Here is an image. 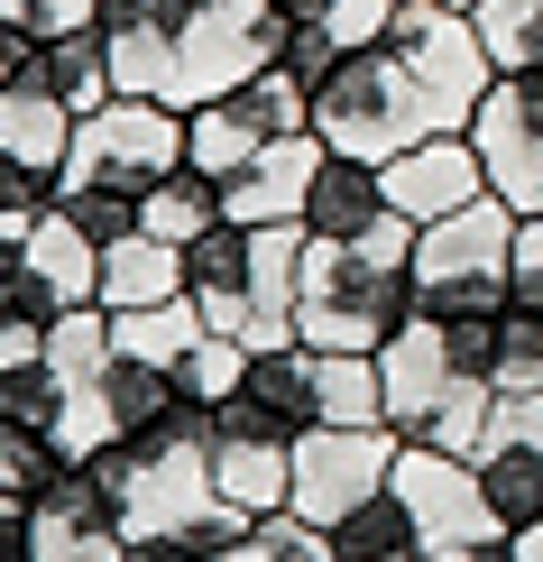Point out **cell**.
Instances as JSON below:
<instances>
[{
  "mask_svg": "<svg viewBox=\"0 0 543 562\" xmlns=\"http://www.w3.org/2000/svg\"><path fill=\"white\" fill-rule=\"evenodd\" d=\"M488 83H498V65H488L470 10H452V0H396L387 29L314 83V138L341 148V157L387 167L415 138L470 130Z\"/></svg>",
  "mask_w": 543,
  "mask_h": 562,
  "instance_id": "6da1fadb",
  "label": "cell"
},
{
  "mask_svg": "<svg viewBox=\"0 0 543 562\" xmlns=\"http://www.w3.org/2000/svg\"><path fill=\"white\" fill-rule=\"evenodd\" d=\"M92 471L121 498L129 544H203V553H222V544H240L258 526V517H240V507L222 498V480H212V406H194V396H184L157 434L111 442Z\"/></svg>",
  "mask_w": 543,
  "mask_h": 562,
  "instance_id": "7a4b0ae2",
  "label": "cell"
},
{
  "mask_svg": "<svg viewBox=\"0 0 543 562\" xmlns=\"http://www.w3.org/2000/svg\"><path fill=\"white\" fill-rule=\"evenodd\" d=\"M415 323V222L387 213L360 240L304 231V286H295V341L304 350H387Z\"/></svg>",
  "mask_w": 543,
  "mask_h": 562,
  "instance_id": "3957f363",
  "label": "cell"
},
{
  "mask_svg": "<svg viewBox=\"0 0 543 562\" xmlns=\"http://www.w3.org/2000/svg\"><path fill=\"white\" fill-rule=\"evenodd\" d=\"M507 304H516V203L479 194L415 231V314L470 323V314H507Z\"/></svg>",
  "mask_w": 543,
  "mask_h": 562,
  "instance_id": "277c9868",
  "label": "cell"
},
{
  "mask_svg": "<svg viewBox=\"0 0 543 562\" xmlns=\"http://www.w3.org/2000/svg\"><path fill=\"white\" fill-rule=\"evenodd\" d=\"M295 19L276 0H194L176 29V75H167V111H203L222 92L258 83L268 65H286Z\"/></svg>",
  "mask_w": 543,
  "mask_h": 562,
  "instance_id": "5b68a950",
  "label": "cell"
},
{
  "mask_svg": "<svg viewBox=\"0 0 543 562\" xmlns=\"http://www.w3.org/2000/svg\"><path fill=\"white\" fill-rule=\"evenodd\" d=\"M176 167H184V111L111 92L102 111L75 121V157H65L56 194H129V203H148Z\"/></svg>",
  "mask_w": 543,
  "mask_h": 562,
  "instance_id": "8992f818",
  "label": "cell"
},
{
  "mask_svg": "<svg viewBox=\"0 0 543 562\" xmlns=\"http://www.w3.org/2000/svg\"><path fill=\"white\" fill-rule=\"evenodd\" d=\"M295 130H314V92H304L286 65H268L258 83L222 92V102H203V111H184V167L240 176L258 148H276V138H295Z\"/></svg>",
  "mask_w": 543,
  "mask_h": 562,
  "instance_id": "52a82bcc",
  "label": "cell"
},
{
  "mask_svg": "<svg viewBox=\"0 0 543 562\" xmlns=\"http://www.w3.org/2000/svg\"><path fill=\"white\" fill-rule=\"evenodd\" d=\"M387 488L406 498V517H415V544H423V553H452V544H488V535H507V526H498V507H488V488H479V461H461V452H433V442H396Z\"/></svg>",
  "mask_w": 543,
  "mask_h": 562,
  "instance_id": "ba28073f",
  "label": "cell"
},
{
  "mask_svg": "<svg viewBox=\"0 0 543 562\" xmlns=\"http://www.w3.org/2000/svg\"><path fill=\"white\" fill-rule=\"evenodd\" d=\"M396 425H314V434H295V517H314V526H332L341 507H360L387 488L396 471Z\"/></svg>",
  "mask_w": 543,
  "mask_h": 562,
  "instance_id": "9c48e42d",
  "label": "cell"
},
{
  "mask_svg": "<svg viewBox=\"0 0 543 562\" xmlns=\"http://www.w3.org/2000/svg\"><path fill=\"white\" fill-rule=\"evenodd\" d=\"M470 148L488 167V194L516 213H543V75H498L470 111Z\"/></svg>",
  "mask_w": 543,
  "mask_h": 562,
  "instance_id": "30bf717a",
  "label": "cell"
},
{
  "mask_svg": "<svg viewBox=\"0 0 543 562\" xmlns=\"http://www.w3.org/2000/svg\"><path fill=\"white\" fill-rule=\"evenodd\" d=\"M29 517H37V562H129L121 498H111V480L92 461H65L29 498Z\"/></svg>",
  "mask_w": 543,
  "mask_h": 562,
  "instance_id": "8fae6325",
  "label": "cell"
},
{
  "mask_svg": "<svg viewBox=\"0 0 543 562\" xmlns=\"http://www.w3.org/2000/svg\"><path fill=\"white\" fill-rule=\"evenodd\" d=\"M377 184H387V203L423 231V222L461 213V203H479V194H488V167H479V148H470V130H442V138L396 148L387 167H377Z\"/></svg>",
  "mask_w": 543,
  "mask_h": 562,
  "instance_id": "7c38bea8",
  "label": "cell"
},
{
  "mask_svg": "<svg viewBox=\"0 0 543 562\" xmlns=\"http://www.w3.org/2000/svg\"><path fill=\"white\" fill-rule=\"evenodd\" d=\"M212 425H258V434H314L323 425V350H304V341H286V350H249V387L230 396Z\"/></svg>",
  "mask_w": 543,
  "mask_h": 562,
  "instance_id": "4fadbf2b",
  "label": "cell"
},
{
  "mask_svg": "<svg viewBox=\"0 0 543 562\" xmlns=\"http://www.w3.org/2000/svg\"><path fill=\"white\" fill-rule=\"evenodd\" d=\"M314 176H323V138H314V130H295V138H276V148H258L240 176H222V213H230V222H249V231H268V222H304V194H314Z\"/></svg>",
  "mask_w": 543,
  "mask_h": 562,
  "instance_id": "5bb4252c",
  "label": "cell"
},
{
  "mask_svg": "<svg viewBox=\"0 0 543 562\" xmlns=\"http://www.w3.org/2000/svg\"><path fill=\"white\" fill-rule=\"evenodd\" d=\"M377 379H387V425L396 434H423V425H433V415H442V396H452L461 387V369H452V350H442V323H406V333H396L387 350H377Z\"/></svg>",
  "mask_w": 543,
  "mask_h": 562,
  "instance_id": "9a60e30c",
  "label": "cell"
},
{
  "mask_svg": "<svg viewBox=\"0 0 543 562\" xmlns=\"http://www.w3.org/2000/svg\"><path fill=\"white\" fill-rule=\"evenodd\" d=\"M249 277H258V231L249 222L222 213L203 240H184V295H194L203 323L230 333V341H240V314H249Z\"/></svg>",
  "mask_w": 543,
  "mask_h": 562,
  "instance_id": "2e32d148",
  "label": "cell"
},
{
  "mask_svg": "<svg viewBox=\"0 0 543 562\" xmlns=\"http://www.w3.org/2000/svg\"><path fill=\"white\" fill-rule=\"evenodd\" d=\"M212 480L240 517H276L295 498V442L258 434V425H212Z\"/></svg>",
  "mask_w": 543,
  "mask_h": 562,
  "instance_id": "e0dca14e",
  "label": "cell"
},
{
  "mask_svg": "<svg viewBox=\"0 0 543 562\" xmlns=\"http://www.w3.org/2000/svg\"><path fill=\"white\" fill-rule=\"evenodd\" d=\"M75 157V111L56 92H37L29 75L0 83V167H29V176H65Z\"/></svg>",
  "mask_w": 543,
  "mask_h": 562,
  "instance_id": "ac0fdd59",
  "label": "cell"
},
{
  "mask_svg": "<svg viewBox=\"0 0 543 562\" xmlns=\"http://www.w3.org/2000/svg\"><path fill=\"white\" fill-rule=\"evenodd\" d=\"M396 203H387V184H377L369 157H341V148H323V176H314V194H304V231L314 240H360V231H377Z\"/></svg>",
  "mask_w": 543,
  "mask_h": 562,
  "instance_id": "d6986e66",
  "label": "cell"
},
{
  "mask_svg": "<svg viewBox=\"0 0 543 562\" xmlns=\"http://www.w3.org/2000/svg\"><path fill=\"white\" fill-rule=\"evenodd\" d=\"M184 295V249L157 240V231H121V240L102 249V314H129V304H167Z\"/></svg>",
  "mask_w": 543,
  "mask_h": 562,
  "instance_id": "ffe728a7",
  "label": "cell"
},
{
  "mask_svg": "<svg viewBox=\"0 0 543 562\" xmlns=\"http://www.w3.org/2000/svg\"><path fill=\"white\" fill-rule=\"evenodd\" d=\"M37 92H56L65 111H102L111 102V46H102V29H75V37H46V46H29V65H19Z\"/></svg>",
  "mask_w": 543,
  "mask_h": 562,
  "instance_id": "44dd1931",
  "label": "cell"
},
{
  "mask_svg": "<svg viewBox=\"0 0 543 562\" xmlns=\"http://www.w3.org/2000/svg\"><path fill=\"white\" fill-rule=\"evenodd\" d=\"M29 268L46 277V295H56V304H92V295H102V240H92L75 213H56V203L37 213Z\"/></svg>",
  "mask_w": 543,
  "mask_h": 562,
  "instance_id": "7402d4cb",
  "label": "cell"
},
{
  "mask_svg": "<svg viewBox=\"0 0 543 562\" xmlns=\"http://www.w3.org/2000/svg\"><path fill=\"white\" fill-rule=\"evenodd\" d=\"M212 333L194 295H167V304H129V314H111V350L121 360H148V369H184V350Z\"/></svg>",
  "mask_w": 543,
  "mask_h": 562,
  "instance_id": "603a6c76",
  "label": "cell"
},
{
  "mask_svg": "<svg viewBox=\"0 0 543 562\" xmlns=\"http://www.w3.org/2000/svg\"><path fill=\"white\" fill-rule=\"evenodd\" d=\"M332 553H341V562H415L423 544H415L406 498H396V488H377V498L341 507V517H332Z\"/></svg>",
  "mask_w": 543,
  "mask_h": 562,
  "instance_id": "cb8c5ba5",
  "label": "cell"
},
{
  "mask_svg": "<svg viewBox=\"0 0 543 562\" xmlns=\"http://www.w3.org/2000/svg\"><path fill=\"white\" fill-rule=\"evenodd\" d=\"M479 488H488V507H498L507 535L543 526V442H488L479 452Z\"/></svg>",
  "mask_w": 543,
  "mask_h": 562,
  "instance_id": "d4e9b609",
  "label": "cell"
},
{
  "mask_svg": "<svg viewBox=\"0 0 543 562\" xmlns=\"http://www.w3.org/2000/svg\"><path fill=\"white\" fill-rule=\"evenodd\" d=\"M212 222H222V176H203V167H176L148 203H138V231H157V240H176V249L203 240Z\"/></svg>",
  "mask_w": 543,
  "mask_h": 562,
  "instance_id": "484cf974",
  "label": "cell"
},
{
  "mask_svg": "<svg viewBox=\"0 0 543 562\" xmlns=\"http://www.w3.org/2000/svg\"><path fill=\"white\" fill-rule=\"evenodd\" d=\"M470 29H479L498 75H543V0H479Z\"/></svg>",
  "mask_w": 543,
  "mask_h": 562,
  "instance_id": "4316f807",
  "label": "cell"
},
{
  "mask_svg": "<svg viewBox=\"0 0 543 562\" xmlns=\"http://www.w3.org/2000/svg\"><path fill=\"white\" fill-rule=\"evenodd\" d=\"M323 425H387L377 350H323Z\"/></svg>",
  "mask_w": 543,
  "mask_h": 562,
  "instance_id": "83f0119b",
  "label": "cell"
},
{
  "mask_svg": "<svg viewBox=\"0 0 543 562\" xmlns=\"http://www.w3.org/2000/svg\"><path fill=\"white\" fill-rule=\"evenodd\" d=\"M176 406H184L176 369H148V360H111V425H121V442L157 434V425H167Z\"/></svg>",
  "mask_w": 543,
  "mask_h": 562,
  "instance_id": "f1b7e54d",
  "label": "cell"
},
{
  "mask_svg": "<svg viewBox=\"0 0 543 562\" xmlns=\"http://www.w3.org/2000/svg\"><path fill=\"white\" fill-rule=\"evenodd\" d=\"M0 415H10L19 434H37L46 452H56V425H65V379H56V369L37 360V350H29V360H10V369H0Z\"/></svg>",
  "mask_w": 543,
  "mask_h": 562,
  "instance_id": "f546056e",
  "label": "cell"
},
{
  "mask_svg": "<svg viewBox=\"0 0 543 562\" xmlns=\"http://www.w3.org/2000/svg\"><path fill=\"white\" fill-rule=\"evenodd\" d=\"M212 562H341V553H332V526H314V517H295V507H276V517H258L240 544H222Z\"/></svg>",
  "mask_w": 543,
  "mask_h": 562,
  "instance_id": "4dcf8cb0",
  "label": "cell"
},
{
  "mask_svg": "<svg viewBox=\"0 0 543 562\" xmlns=\"http://www.w3.org/2000/svg\"><path fill=\"white\" fill-rule=\"evenodd\" d=\"M176 387L194 396V406H212V415H222L230 396L249 387V341H230V333H203L194 350H184V369H176Z\"/></svg>",
  "mask_w": 543,
  "mask_h": 562,
  "instance_id": "1f68e13d",
  "label": "cell"
},
{
  "mask_svg": "<svg viewBox=\"0 0 543 562\" xmlns=\"http://www.w3.org/2000/svg\"><path fill=\"white\" fill-rule=\"evenodd\" d=\"M0 19H10L29 46L46 37H75V29H102V0H0Z\"/></svg>",
  "mask_w": 543,
  "mask_h": 562,
  "instance_id": "d6a6232c",
  "label": "cell"
},
{
  "mask_svg": "<svg viewBox=\"0 0 543 562\" xmlns=\"http://www.w3.org/2000/svg\"><path fill=\"white\" fill-rule=\"evenodd\" d=\"M56 471H65V461L46 452L37 434H19L10 415H0V498H37V488L56 480Z\"/></svg>",
  "mask_w": 543,
  "mask_h": 562,
  "instance_id": "836d02e7",
  "label": "cell"
},
{
  "mask_svg": "<svg viewBox=\"0 0 543 562\" xmlns=\"http://www.w3.org/2000/svg\"><path fill=\"white\" fill-rule=\"evenodd\" d=\"M516 304L543 314V213H516Z\"/></svg>",
  "mask_w": 543,
  "mask_h": 562,
  "instance_id": "e575fe53",
  "label": "cell"
},
{
  "mask_svg": "<svg viewBox=\"0 0 543 562\" xmlns=\"http://www.w3.org/2000/svg\"><path fill=\"white\" fill-rule=\"evenodd\" d=\"M0 562H37V517H29V498H0Z\"/></svg>",
  "mask_w": 543,
  "mask_h": 562,
  "instance_id": "d590c367",
  "label": "cell"
},
{
  "mask_svg": "<svg viewBox=\"0 0 543 562\" xmlns=\"http://www.w3.org/2000/svg\"><path fill=\"white\" fill-rule=\"evenodd\" d=\"M423 562H525L516 535H488V544H452V553H423Z\"/></svg>",
  "mask_w": 543,
  "mask_h": 562,
  "instance_id": "8d00e7d4",
  "label": "cell"
},
{
  "mask_svg": "<svg viewBox=\"0 0 543 562\" xmlns=\"http://www.w3.org/2000/svg\"><path fill=\"white\" fill-rule=\"evenodd\" d=\"M19 65H29V37H19L10 19H0V83H19Z\"/></svg>",
  "mask_w": 543,
  "mask_h": 562,
  "instance_id": "74e56055",
  "label": "cell"
},
{
  "mask_svg": "<svg viewBox=\"0 0 543 562\" xmlns=\"http://www.w3.org/2000/svg\"><path fill=\"white\" fill-rule=\"evenodd\" d=\"M129 562H212L203 544H129Z\"/></svg>",
  "mask_w": 543,
  "mask_h": 562,
  "instance_id": "f35d334b",
  "label": "cell"
},
{
  "mask_svg": "<svg viewBox=\"0 0 543 562\" xmlns=\"http://www.w3.org/2000/svg\"><path fill=\"white\" fill-rule=\"evenodd\" d=\"M276 10H286L295 29H314V19H332V10H350V0H276Z\"/></svg>",
  "mask_w": 543,
  "mask_h": 562,
  "instance_id": "ab89813d",
  "label": "cell"
},
{
  "mask_svg": "<svg viewBox=\"0 0 543 562\" xmlns=\"http://www.w3.org/2000/svg\"><path fill=\"white\" fill-rule=\"evenodd\" d=\"M516 553H525V562H543V526H525V535H516Z\"/></svg>",
  "mask_w": 543,
  "mask_h": 562,
  "instance_id": "60d3db41",
  "label": "cell"
},
{
  "mask_svg": "<svg viewBox=\"0 0 543 562\" xmlns=\"http://www.w3.org/2000/svg\"><path fill=\"white\" fill-rule=\"evenodd\" d=\"M29 350H37V341H10V333H0V369H10V360H29Z\"/></svg>",
  "mask_w": 543,
  "mask_h": 562,
  "instance_id": "b9f144b4",
  "label": "cell"
},
{
  "mask_svg": "<svg viewBox=\"0 0 543 562\" xmlns=\"http://www.w3.org/2000/svg\"><path fill=\"white\" fill-rule=\"evenodd\" d=\"M452 10H479V0H452Z\"/></svg>",
  "mask_w": 543,
  "mask_h": 562,
  "instance_id": "7bdbcfd3",
  "label": "cell"
},
{
  "mask_svg": "<svg viewBox=\"0 0 543 562\" xmlns=\"http://www.w3.org/2000/svg\"><path fill=\"white\" fill-rule=\"evenodd\" d=\"M415 562H423V553H415Z\"/></svg>",
  "mask_w": 543,
  "mask_h": 562,
  "instance_id": "ee69618b",
  "label": "cell"
}]
</instances>
